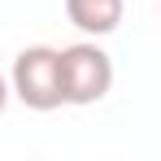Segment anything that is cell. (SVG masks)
<instances>
[{
    "label": "cell",
    "instance_id": "obj_3",
    "mask_svg": "<svg viewBox=\"0 0 161 161\" xmlns=\"http://www.w3.org/2000/svg\"><path fill=\"white\" fill-rule=\"evenodd\" d=\"M126 0H65V18L70 26H79L87 39H105L122 26Z\"/></svg>",
    "mask_w": 161,
    "mask_h": 161
},
{
    "label": "cell",
    "instance_id": "obj_2",
    "mask_svg": "<svg viewBox=\"0 0 161 161\" xmlns=\"http://www.w3.org/2000/svg\"><path fill=\"white\" fill-rule=\"evenodd\" d=\"M9 87L13 96L35 113H53L61 109V48L48 44H31L13 57V70H9Z\"/></svg>",
    "mask_w": 161,
    "mask_h": 161
},
{
    "label": "cell",
    "instance_id": "obj_4",
    "mask_svg": "<svg viewBox=\"0 0 161 161\" xmlns=\"http://www.w3.org/2000/svg\"><path fill=\"white\" fill-rule=\"evenodd\" d=\"M9 96H13V87H9V74H0V113L9 109Z\"/></svg>",
    "mask_w": 161,
    "mask_h": 161
},
{
    "label": "cell",
    "instance_id": "obj_1",
    "mask_svg": "<svg viewBox=\"0 0 161 161\" xmlns=\"http://www.w3.org/2000/svg\"><path fill=\"white\" fill-rule=\"evenodd\" d=\"M113 92V57L96 39H79L61 48V100L74 109L100 105Z\"/></svg>",
    "mask_w": 161,
    "mask_h": 161
},
{
    "label": "cell",
    "instance_id": "obj_5",
    "mask_svg": "<svg viewBox=\"0 0 161 161\" xmlns=\"http://www.w3.org/2000/svg\"><path fill=\"white\" fill-rule=\"evenodd\" d=\"M157 13H161V0H157Z\"/></svg>",
    "mask_w": 161,
    "mask_h": 161
}]
</instances>
